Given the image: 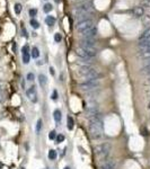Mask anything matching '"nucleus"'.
<instances>
[{
  "instance_id": "obj_1",
  "label": "nucleus",
  "mask_w": 150,
  "mask_h": 169,
  "mask_svg": "<svg viewBox=\"0 0 150 169\" xmlns=\"http://www.w3.org/2000/svg\"><path fill=\"white\" fill-rule=\"evenodd\" d=\"M89 121V134L92 139L98 140L103 136V120L100 114H95L92 116H88Z\"/></svg>"
},
{
  "instance_id": "obj_2",
  "label": "nucleus",
  "mask_w": 150,
  "mask_h": 169,
  "mask_svg": "<svg viewBox=\"0 0 150 169\" xmlns=\"http://www.w3.org/2000/svg\"><path fill=\"white\" fill-rule=\"evenodd\" d=\"M74 16H75L77 19L79 18H84V19H87L86 17L90 14L94 13V7L90 2H84L81 5H79L78 7H76L74 9Z\"/></svg>"
},
{
  "instance_id": "obj_3",
  "label": "nucleus",
  "mask_w": 150,
  "mask_h": 169,
  "mask_svg": "<svg viewBox=\"0 0 150 169\" xmlns=\"http://www.w3.org/2000/svg\"><path fill=\"white\" fill-rule=\"evenodd\" d=\"M112 150V146L108 142H104L102 144H98L95 148V156L97 157V159L99 161H105L106 159H108V156Z\"/></svg>"
},
{
  "instance_id": "obj_4",
  "label": "nucleus",
  "mask_w": 150,
  "mask_h": 169,
  "mask_svg": "<svg viewBox=\"0 0 150 169\" xmlns=\"http://www.w3.org/2000/svg\"><path fill=\"white\" fill-rule=\"evenodd\" d=\"M79 75L82 77L85 80H98L102 77V73L92 67H82L79 70Z\"/></svg>"
},
{
  "instance_id": "obj_5",
  "label": "nucleus",
  "mask_w": 150,
  "mask_h": 169,
  "mask_svg": "<svg viewBox=\"0 0 150 169\" xmlns=\"http://www.w3.org/2000/svg\"><path fill=\"white\" fill-rule=\"evenodd\" d=\"M98 50L96 47H90V49H86V47H81L79 46L77 50H76V53L77 55L80 56L81 59H85V60H90L93 59L96 54H97Z\"/></svg>"
},
{
  "instance_id": "obj_6",
  "label": "nucleus",
  "mask_w": 150,
  "mask_h": 169,
  "mask_svg": "<svg viewBox=\"0 0 150 169\" xmlns=\"http://www.w3.org/2000/svg\"><path fill=\"white\" fill-rule=\"evenodd\" d=\"M94 27L93 26V20L92 19H82V20H79L76 25V29L81 34L86 31H88L89 28Z\"/></svg>"
},
{
  "instance_id": "obj_7",
  "label": "nucleus",
  "mask_w": 150,
  "mask_h": 169,
  "mask_svg": "<svg viewBox=\"0 0 150 169\" xmlns=\"http://www.w3.org/2000/svg\"><path fill=\"white\" fill-rule=\"evenodd\" d=\"M81 90H87V92H92L96 90L99 87V81L98 80H86L84 82H81L79 85Z\"/></svg>"
},
{
  "instance_id": "obj_8",
  "label": "nucleus",
  "mask_w": 150,
  "mask_h": 169,
  "mask_svg": "<svg viewBox=\"0 0 150 169\" xmlns=\"http://www.w3.org/2000/svg\"><path fill=\"white\" fill-rule=\"evenodd\" d=\"M86 111L88 116H92L95 114H98L99 113V107H98V104L96 102H89L86 106Z\"/></svg>"
},
{
  "instance_id": "obj_9",
  "label": "nucleus",
  "mask_w": 150,
  "mask_h": 169,
  "mask_svg": "<svg viewBox=\"0 0 150 169\" xmlns=\"http://www.w3.org/2000/svg\"><path fill=\"white\" fill-rule=\"evenodd\" d=\"M26 96L27 98L33 102V103H36L38 102V92H36V87L35 86H31L27 90H26Z\"/></svg>"
},
{
  "instance_id": "obj_10",
  "label": "nucleus",
  "mask_w": 150,
  "mask_h": 169,
  "mask_svg": "<svg viewBox=\"0 0 150 169\" xmlns=\"http://www.w3.org/2000/svg\"><path fill=\"white\" fill-rule=\"evenodd\" d=\"M80 46L81 47H86V49H90L96 46V41L94 38H82L80 41Z\"/></svg>"
},
{
  "instance_id": "obj_11",
  "label": "nucleus",
  "mask_w": 150,
  "mask_h": 169,
  "mask_svg": "<svg viewBox=\"0 0 150 169\" xmlns=\"http://www.w3.org/2000/svg\"><path fill=\"white\" fill-rule=\"evenodd\" d=\"M21 59H23V62H24L25 64L29 63L31 53H29V47H28V45H25V46L21 49Z\"/></svg>"
},
{
  "instance_id": "obj_12",
  "label": "nucleus",
  "mask_w": 150,
  "mask_h": 169,
  "mask_svg": "<svg viewBox=\"0 0 150 169\" xmlns=\"http://www.w3.org/2000/svg\"><path fill=\"white\" fill-rule=\"evenodd\" d=\"M131 14L132 16L135 17V18H141L145 15V8L142 6H137L131 10Z\"/></svg>"
},
{
  "instance_id": "obj_13",
  "label": "nucleus",
  "mask_w": 150,
  "mask_h": 169,
  "mask_svg": "<svg viewBox=\"0 0 150 169\" xmlns=\"http://www.w3.org/2000/svg\"><path fill=\"white\" fill-rule=\"evenodd\" d=\"M100 169H116V162L113 159H106L100 165Z\"/></svg>"
},
{
  "instance_id": "obj_14",
  "label": "nucleus",
  "mask_w": 150,
  "mask_h": 169,
  "mask_svg": "<svg viewBox=\"0 0 150 169\" xmlns=\"http://www.w3.org/2000/svg\"><path fill=\"white\" fill-rule=\"evenodd\" d=\"M96 35H97V28L96 27H92L88 31L81 33V36L84 38H94Z\"/></svg>"
},
{
  "instance_id": "obj_15",
  "label": "nucleus",
  "mask_w": 150,
  "mask_h": 169,
  "mask_svg": "<svg viewBox=\"0 0 150 169\" xmlns=\"http://www.w3.org/2000/svg\"><path fill=\"white\" fill-rule=\"evenodd\" d=\"M142 42H150V27L148 29H146L143 34H141V36L139 37V43H142Z\"/></svg>"
},
{
  "instance_id": "obj_16",
  "label": "nucleus",
  "mask_w": 150,
  "mask_h": 169,
  "mask_svg": "<svg viewBox=\"0 0 150 169\" xmlns=\"http://www.w3.org/2000/svg\"><path fill=\"white\" fill-rule=\"evenodd\" d=\"M139 52H145V51H150V42H142L139 43Z\"/></svg>"
},
{
  "instance_id": "obj_17",
  "label": "nucleus",
  "mask_w": 150,
  "mask_h": 169,
  "mask_svg": "<svg viewBox=\"0 0 150 169\" xmlns=\"http://www.w3.org/2000/svg\"><path fill=\"white\" fill-rule=\"evenodd\" d=\"M38 82H40V85H41V87H42V88H44V87L46 86L48 79H46V77H45V75H43V73L38 75Z\"/></svg>"
},
{
  "instance_id": "obj_18",
  "label": "nucleus",
  "mask_w": 150,
  "mask_h": 169,
  "mask_svg": "<svg viewBox=\"0 0 150 169\" xmlns=\"http://www.w3.org/2000/svg\"><path fill=\"white\" fill-rule=\"evenodd\" d=\"M53 118H54V121H56V123H60V122H61L62 114H61V112H60L59 110H56V111H54V113H53Z\"/></svg>"
},
{
  "instance_id": "obj_19",
  "label": "nucleus",
  "mask_w": 150,
  "mask_h": 169,
  "mask_svg": "<svg viewBox=\"0 0 150 169\" xmlns=\"http://www.w3.org/2000/svg\"><path fill=\"white\" fill-rule=\"evenodd\" d=\"M45 23H46V25H48V26L52 27V26L56 24V18H54L53 16H48V17L45 18Z\"/></svg>"
},
{
  "instance_id": "obj_20",
  "label": "nucleus",
  "mask_w": 150,
  "mask_h": 169,
  "mask_svg": "<svg viewBox=\"0 0 150 169\" xmlns=\"http://www.w3.org/2000/svg\"><path fill=\"white\" fill-rule=\"evenodd\" d=\"M74 125H75L74 118H72L71 116L68 115V117H67V128H68L69 130H72V129H74Z\"/></svg>"
},
{
  "instance_id": "obj_21",
  "label": "nucleus",
  "mask_w": 150,
  "mask_h": 169,
  "mask_svg": "<svg viewBox=\"0 0 150 169\" xmlns=\"http://www.w3.org/2000/svg\"><path fill=\"white\" fill-rule=\"evenodd\" d=\"M138 56L142 60H146V59H150V51H145V52H139Z\"/></svg>"
},
{
  "instance_id": "obj_22",
  "label": "nucleus",
  "mask_w": 150,
  "mask_h": 169,
  "mask_svg": "<svg viewBox=\"0 0 150 169\" xmlns=\"http://www.w3.org/2000/svg\"><path fill=\"white\" fill-rule=\"evenodd\" d=\"M31 56L32 57H34V59H36V57H38L40 56V51H38V47H33L32 49V53H31Z\"/></svg>"
},
{
  "instance_id": "obj_23",
  "label": "nucleus",
  "mask_w": 150,
  "mask_h": 169,
  "mask_svg": "<svg viewBox=\"0 0 150 169\" xmlns=\"http://www.w3.org/2000/svg\"><path fill=\"white\" fill-rule=\"evenodd\" d=\"M21 9H23V6L20 5V3H15V6H14V10H15V13L19 15L20 13H21Z\"/></svg>"
},
{
  "instance_id": "obj_24",
  "label": "nucleus",
  "mask_w": 150,
  "mask_h": 169,
  "mask_svg": "<svg viewBox=\"0 0 150 169\" xmlns=\"http://www.w3.org/2000/svg\"><path fill=\"white\" fill-rule=\"evenodd\" d=\"M52 9H53V6L51 3H45L44 5V8H43L44 13H50V11H52Z\"/></svg>"
},
{
  "instance_id": "obj_25",
  "label": "nucleus",
  "mask_w": 150,
  "mask_h": 169,
  "mask_svg": "<svg viewBox=\"0 0 150 169\" xmlns=\"http://www.w3.org/2000/svg\"><path fill=\"white\" fill-rule=\"evenodd\" d=\"M29 24H31V26L33 27V28H35V29H38V27H40V23H38V20H35L34 18L31 19V21H29Z\"/></svg>"
},
{
  "instance_id": "obj_26",
  "label": "nucleus",
  "mask_w": 150,
  "mask_h": 169,
  "mask_svg": "<svg viewBox=\"0 0 150 169\" xmlns=\"http://www.w3.org/2000/svg\"><path fill=\"white\" fill-rule=\"evenodd\" d=\"M48 156H49V159H50V160H54V159L56 158V150H50L49 151V154H48Z\"/></svg>"
},
{
  "instance_id": "obj_27",
  "label": "nucleus",
  "mask_w": 150,
  "mask_h": 169,
  "mask_svg": "<svg viewBox=\"0 0 150 169\" xmlns=\"http://www.w3.org/2000/svg\"><path fill=\"white\" fill-rule=\"evenodd\" d=\"M140 72L143 73V75H150V67H143L142 69H140Z\"/></svg>"
},
{
  "instance_id": "obj_28",
  "label": "nucleus",
  "mask_w": 150,
  "mask_h": 169,
  "mask_svg": "<svg viewBox=\"0 0 150 169\" xmlns=\"http://www.w3.org/2000/svg\"><path fill=\"white\" fill-rule=\"evenodd\" d=\"M42 125H43V121L40 118V120L38 121V123H36V132H38V133H40V132H41Z\"/></svg>"
},
{
  "instance_id": "obj_29",
  "label": "nucleus",
  "mask_w": 150,
  "mask_h": 169,
  "mask_svg": "<svg viewBox=\"0 0 150 169\" xmlns=\"http://www.w3.org/2000/svg\"><path fill=\"white\" fill-rule=\"evenodd\" d=\"M56 143L63 142V141H64V135H63V134H59V135H56Z\"/></svg>"
},
{
  "instance_id": "obj_30",
  "label": "nucleus",
  "mask_w": 150,
  "mask_h": 169,
  "mask_svg": "<svg viewBox=\"0 0 150 169\" xmlns=\"http://www.w3.org/2000/svg\"><path fill=\"white\" fill-rule=\"evenodd\" d=\"M56 132L54 130L49 133V139L50 140H56Z\"/></svg>"
},
{
  "instance_id": "obj_31",
  "label": "nucleus",
  "mask_w": 150,
  "mask_h": 169,
  "mask_svg": "<svg viewBox=\"0 0 150 169\" xmlns=\"http://www.w3.org/2000/svg\"><path fill=\"white\" fill-rule=\"evenodd\" d=\"M143 24L146 26L150 25V16H143Z\"/></svg>"
},
{
  "instance_id": "obj_32",
  "label": "nucleus",
  "mask_w": 150,
  "mask_h": 169,
  "mask_svg": "<svg viewBox=\"0 0 150 169\" xmlns=\"http://www.w3.org/2000/svg\"><path fill=\"white\" fill-rule=\"evenodd\" d=\"M36 14H38V10H36V9H29V16H31L32 18H34V17L36 16Z\"/></svg>"
},
{
  "instance_id": "obj_33",
  "label": "nucleus",
  "mask_w": 150,
  "mask_h": 169,
  "mask_svg": "<svg viewBox=\"0 0 150 169\" xmlns=\"http://www.w3.org/2000/svg\"><path fill=\"white\" fill-rule=\"evenodd\" d=\"M141 6L142 7H150V0H142Z\"/></svg>"
},
{
  "instance_id": "obj_34",
  "label": "nucleus",
  "mask_w": 150,
  "mask_h": 169,
  "mask_svg": "<svg viewBox=\"0 0 150 169\" xmlns=\"http://www.w3.org/2000/svg\"><path fill=\"white\" fill-rule=\"evenodd\" d=\"M26 78H27V80H28V81H33L35 77H34V73L29 72V73H27V77H26Z\"/></svg>"
},
{
  "instance_id": "obj_35",
  "label": "nucleus",
  "mask_w": 150,
  "mask_h": 169,
  "mask_svg": "<svg viewBox=\"0 0 150 169\" xmlns=\"http://www.w3.org/2000/svg\"><path fill=\"white\" fill-rule=\"evenodd\" d=\"M61 39H62V37H61V35H60L59 33H56V35H54V41H56V42H58V43H59V42H60Z\"/></svg>"
},
{
  "instance_id": "obj_36",
  "label": "nucleus",
  "mask_w": 150,
  "mask_h": 169,
  "mask_svg": "<svg viewBox=\"0 0 150 169\" xmlns=\"http://www.w3.org/2000/svg\"><path fill=\"white\" fill-rule=\"evenodd\" d=\"M142 62H143V67H150V59H146Z\"/></svg>"
},
{
  "instance_id": "obj_37",
  "label": "nucleus",
  "mask_w": 150,
  "mask_h": 169,
  "mask_svg": "<svg viewBox=\"0 0 150 169\" xmlns=\"http://www.w3.org/2000/svg\"><path fill=\"white\" fill-rule=\"evenodd\" d=\"M143 83H145V86H146L147 88H148V87H150V75L148 77V78H147V79H146V80H145V82H143Z\"/></svg>"
},
{
  "instance_id": "obj_38",
  "label": "nucleus",
  "mask_w": 150,
  "mask_h": 169,
  "mask_svg": "<svg viewBox=\"0 0 150 169\" xmlns=\"http://www.w3.org/2000/svg\"><path fill=\"white\" fill-rule=\"evenodd\" d=\"M5 86H6V83L2 81V80H0V93L3 90V88H5Z\"/></svg>"
},
{
  "instance_id": "obj_39",
  "label": "nucleus",
  "mask_w": 150,
  "mask_h": 169,
  "mask_svg": "<svg viewBox=\"0 0 150 169\" xmlns=\"http://www.w3.org/2000/svg\"><path fill=\"white\" fill-rule=\"evenodd\" d=\"M56 98H58V93L54 90V92H53V94H52V99H53V100H56Z\"/></svg>"
},
{
  "instance_id": "obj_40",
  "label": "nucleus",
  "mask_w": 150,
  "mask_h": 169,
  "mask_svg": "<svg viewBox=\"0 0 150 169\" xmlns=\"http://www.w3.org/2000/svg\"><path fill=\"white\" fill-rule=\"evenodd\" d=\"M21 33H23V36H25V37L27 36V32H26L25 27H23V28H21Z\"/></svg>"
},
{
  "instance_id": "obj_41",
  "label": "nucleus",
  "mask_w": 150,
  "mask_h": 169,
  "mask_svg": "<svg viewBox=\"0 0 150 169\" xmlns=\"http://www.w3.org/2000/svg\"><path fill=\"white\" fill-rule=\"evenodd\" d=\"M146 95L148 96L150 98V87H148V88H146Z\"/></svg>"
},
{
  "instance_id": "obj_42",
  "label": "nucleus",
  "mask_w": 150,
  "mask_h": 169,
  "mask_svg": "<svg viewBox=\"0 0 150 169\" xmlns=\"http://www.w3.org/2000/svg\"><path fill=\"white\" fill-rule=\"evenodd\" d=\"M3 99H5V96H3V94H2V93H0V104L3 102Z\"/></svg>"
},
{
  "instance_id": "obj_43",
  "label": "nucleus",
  "mask_w": 150,
  "mask_h": 169,
  "mask_svg": "<svg viewBox=\"0 0 150 169\" xmlns=\"http://www.w3.org/2000/svg\"><path fill=\"white\" fill-rule=\"evenodd\" d=\"M50 73L52 75H54V69H53V68H50Z\"/></svg>"
},
{
  "instance_id": "obj_44",
  "label": "nucleus",
  "mask_w": 150,
  "mask_h": 169,
  "mask_svg": "<svg viewBox=\"0 0 150 169\" xmlns=\"http://www.w3.org/2000/svg\"><path fill=\"white\" fill-rule=\"evenodd\" d=\"M147 108H148V111H150V100H149V103H148V107H147Z\"/></svg>"
},
{
  "instance_id": "obj_45",
  "label": "nucleus",
  "mask_w": 150,
  "mask_h": 169,
  "mask_svg": "<svg viewBox=\"0 0 150 169\" xmlns=\"http://www.w3.org/2000/svg\"><path fill=\"white\" fill-rule=\"evenodd\" d=\"M64 169H70V168H69V167H66V168H64Z\"/></svg>"
},
{
  "instance_id": "obj_46",
  "label": "nucleus",
  "mask_w": 150,
  "mask_h": 169,
  "mask_svg": "<svg viewBox=\"0 0 150 169\" xmlns=\"http://www.w3.org/2000/svg\"><path fill=\"white\" fill-rule=\"evenodd\" d=\"M75 1H79V0H75Z\"/></svg>"
}]
</instances>
